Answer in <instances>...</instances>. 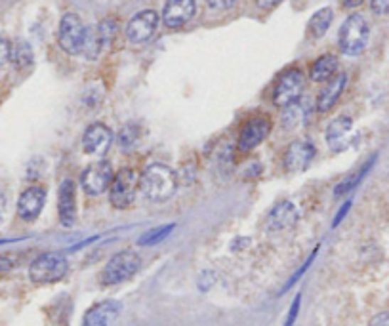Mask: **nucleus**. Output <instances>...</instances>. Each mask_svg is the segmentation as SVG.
Returning a JSON list of instances; mask_svg holds the SVG:
<instances>
[{"label": "nucleus", "instance_id": "nucleus-35", "mask_svg": "<svg viewBox=\"0 0 389 326\" xmlns=\"http://www.w3.org/2000/svg\"><path fill=\"white\" fill-rule=\"evenodd\" d=\"M365 0H341V6L343 8H357L361 6Z\"/></svg>", "mask_w": 389, "mask_h": 326}, {"label": "nucleus", "instance_id": "nucleus-18", "mask_svg": "<svg viewBox=\"0 0 389 326\" xmlns=\"http://www.w3.org/2000/svg\"><path fill=\"white\" fill-rule=\"evenodd\" d=\"M346 84H348V75L346 73H340L334 78H330L317 98V109L321 113H326V111H330L336 105V101L340 100Z\"/></svg>", "mask_w": 389, "mask_h": 326}, {"label": "nucleus", "instance_id": "nucleus-32", "mask_svg": "<svg viewBox=\"0 0 389 326\" xmlns=\"http://www.w3.org/2000/svg\"><path fill=\"white\" fill-rule=\"evenodd\" d=\"M368 326H389V311L378 313L376 317L371 320V325Z\"/></svg>", "mask_w": 389, "mask_h": 326}, {"label": "nucleus", "instance_id": "nucleus-20", "mask_svg": "<svg viewBox=\"0 0 389 326\" xmlns=\"http://www.w3.org/2000/svg\"><path fill=\"white\" fill-rule=\"evenodd\" d=\"M338 73V58L336 56H321L309 69V77L313 83H329L330 78L336 77Z\"/></svg>", "mask_w": 389, "mask_h": 326}, {"label": "nucleus", "instance_id": "nucleus-12", "mask_svg": "<svg viewBox=\"0 0 389 326\" xmlns=\"http://www.w3.org/2000/svg\"><path fill=\"white\" fill-rule=\"evenodd\" d=\"M46 204V191L33 185L19 195L18 201V214L23 221H35L41 216L42 208Z\"/></svg>", "mask_w": 389, "mask_h": 326}, {"label": "nucleus", "instance_id": "nucleus-3", "mask_svg": "<svg viewBox=\"0 0 389 326\" xmlns=\"http://www.w3.org/2000/svg\"><path fill=\"white\" fill-rule=\"evenodd\" d=\"M69 263L65 256L58 252H48V254L38 256L29 265V279L35 285H52L58 283L67 275Z\"/></svg>", "mask_w": 389, "mask_h": 326}, {"label": "nucleus", "instance_id": "nucleus-21", "mask_svg": "<svg viewBox=\"0 0 389 326\" xmlns=\"http://www.w3.org/2000/svg\"><path fill=\"white\" fill-rule=\"evenodd\" d=\"M332 19H334L332 8H321L319 12L313 14V18L307 23V35L311 38H323L324 33L329 31L330 23H332Z\"/></svg>", "mask_w": 389, "mask_h": 326}, {"label": "nucleus", "instance_id": "nucleus-34", "mask_svg": "<svg viewBox=\"0 0 389 326\" xmlns=\"http://www.w3.org/2000/svg\"><path fill=\"white\" fill-rule=\"evenodd\" d=\"M349 206H351V202H346V204L340 208V212H338V216H336V220H334V226H338V224H340L341 218H343V216H346V212L349 210Z\"/></svg>", "mask_w": 389, "mask_h": 326}, {"label": "nucleus", "instance_id": "nucleus-19", "mask_svg": "<svg viewBox=\"0 0 389 326\" xmlns=\"http://www.w3.org/2000/svg\"><path fill=\"white\" fill-rule=\"evenodd\" d=\"M298 221V210L290 201H282L275 204L271 210L267 224L273 231H282V229H290Z\"/></svg>", "mask_w": 389, "mask_h": 326}, {"label": "nucleus", "instance_id": "nucleus-14", "mask_svg": "<svg viewBox=\"0 0 389 326\" xmlns=\"http://www.w3.org/2000/svg\"><path fill=\"white\" fill-rule=\"evenodd\" d=\"M113 143V132L102 122L90 125L82 136V149L88 154H103Z\"/></svg>", "mask_w": 389, "mask_h": 326}, {"label": "nucleus", "instance_id": "nucleus-30", "mask_svg": "<svg viewBox=\"0 0 389 326\" xmlns=\"http://www.w3.org/2000/svg\"><path fill=\"white\" fill-rule=\"evenodd\" d=\"M206 2L214 10H229V8H233L237 4V0H206Z\"/></svg>", "mask_w": 389, "mask_h": 326}, {"label": "nucleus", "instance_id": "nucleus-17", "mask_svg": "<svg viewBox=\"0 0 389 326\" xmlns=\"http://www.w3.org/2000/svg\"><path fill=\"white\" fill-rule=\"evenodd\" d=\"M315 157V147L309 142H294L288 145L284 154V167L290 172H302L309 167Z\"/></svg>", "mask_w": 389, "mask_h": 326}, {"label": "nucleus", "instance_id": "nucleus-33", "mask_svg": "<svg viewBox=\"0 0 389 326\" xmlns=\"http://www.w3.org/2000/svg\"><path fill=\"white\" fill-rule=\"evenodd\" d=\"M282 0H256V4L262 10H271V8H275L277 4H281Z\"/></svg>", "mask_w": 389, "mask_h": 326}, {"label": "nucleus", "instance_id": "nucleus-10", "mask_svg": "<svg viewBox=\"0 0 389 326\" xmlns=\"http://www.w3.org/2000/svg\"><path fill=\"white\" fill-rule=\"evenodd\" d=\"M197 12L195 0H166L162 10V21L168 29H180L187 21H191Z\"/></svg>", "mask_w": 389, "mask_h": 326}, {"label": "nucleus", "instance_id": "nucleus-26", "mask_svg": "<svg viewBox=\"0 0 389 326\" xmlns=\"http://www.w3.org/2000/svg\"><path fill=\"white\" fill-rule=\"evenodd\" d=\"M10 53H12V44L6 36L0 35V67H4L10 61Z\"/></svg>", "mask_w": 389, "mask_h": 326}, {"label": "nucleus", "instance_id": "nucleus-2", "mask_svg": "<svg viewBox=\"0 0 389 326\" xmlns=\"http://www.w3.org/2000/svg\"><path fill=\"white\" fill-rule=\"evenodd\" d=\"M368 38H371V27L361 14L349 16L338 33V44L346 56H359L365 52Z\"/></svg>", "mask_w": 389, "mask_h": 326}, {"label": "nucleus", "instance_id": "nucleus-22", "mask_svg": "<svg viewBox=\"0 0 389 326\" xmlns=\"http://www.w3.org/2000/svg\"><path fill=\"white\" fill-rule=\"evenodd\" d=\"M33 60H35V56H33V48H31L29 42L18 41L14 44L12 53H10V61L18 69H27V67H31L33 65Z\"/></svg>", "mask_w": 389, "mask_h": 326}, {"label": "nucleus", "instance_id": "nucleus-9", "mask_svg": "<svg viewBox=\"0 0 389 326\" xmlns=\"http://www.w3.org/2000/svg\"><path fill=\"white\" fill-rule=\"evenodd\" d=\"M156 27H159V14L155 10H144L128 21L126 38L132 44H144L155 35Z\"/></svg>", "mask_w": 389, "mask_h": 326}, {"label": "nucleus", "instance_id": "nucleus-31", "mask_svg": "<svg viewBox=\"0 0 389 326\" xmlns=\"http://www.w3.org/2000/svg\"><path fill=\"white\" fill-rule=\"evenodd\" d=\"M136 128H132V125L126 126L124 130L120 132V142L124 143V145H128V143H134V140H136Z\"/></svg>", "mask_w": 389, "mask_h": 326}, {"label": "nucleus", "instance_id": "nucleus-15", "mask_svg": "<svg viewBox=\"0 0 389 326\" xmlns=\"http://www.w3.org/2000/svg\"><path fill=\"white\" fill-rule=\"evenodd\" d=\"M351 140H353V120L349 117H338L326 128V142L336 153L348 149L351 145Z\"/></svg>", "mask_w": 389, "mask_h": 326}, {"label": "nucleus", "instance_id": "nucleus-25", "mask_svg": "<svg viewBox=\"0 0 389 326\" xmlns=\"http://www.w3.org/2000/svg\"><path fill=\"white\" fill-rule=\"evenodd\" d=\"M117 31H119V23H117V19L113 18L103 19L102 23L97 25V33H100V36H102L103 42H105V46L113 41L114 35H117Z\"/></svg>", "mask_w": 389, "mask_h": 326}, {"label": "nucleus", "instance_id": "nucleus-23", "mask_svg": "<svg viewBox=\"0 0 389 326\" xmlns=\"http://www.w3.org/2000/svg\"><path fill=\"white\" fill-rule=\"evenodd\" d=\"M372 164H374V159L368 160V162H366L365 167L357 168V170H355V172L351 174V176H349V178H346V179H343V182H341V184L336 185L334 195H336V196H343V195H348L349 191H353L355 187H357V185H359L361 179L365 178V174L368 172V168H371Z\"/></svg>", "mask_w": 389, "mask_h": 326}, {"label": "nucleus", "instance_id": "nucleus-27", "mask_svg": "<svg viewBox=\"0 0 389 326\" xmlns=\"http://www.w3.org/2000/svg\"><path fill=\"white\" fill-rule=\"evenodd\" d=\"M299 302H302V294H298V296L294 298L292 305H290V311H288V317H287V322H284V326H294V322H296V317H298V311H299Z\"/></svg>", "mask_w": 389, "mask_h": 326}, {"label": "nucleus", "instance_id": "nucleus-5", "mask_svg": "<svg viewBox=\"0 0 389 326\" xmlns=\"http://www.w3.org/2000/svg\"><path fill=\"white\" fill-rule=\"evenodd\" d=\"M139 189V176L132 168H124L114 174L113 182L109 185V199L111 204L119 210H126L136 202V195Z\"/></svg>", "mask_w": 389, "mask_h": 326}, {"label": "nucleus", "instance_id": "nucleus-24", "mask_svg": "<svg viewBox=\"0 0 389 326\" xmlns=\"http://www.w3.org/2000/svg\"><path fill=\"white\" fill-rule=\"evenodd\" d=\"M174 224H168V226H159L155 227V229H149V231L144 233V235L139 237L138 244L139 246H155V244L162 243L170 233L174 231Z\"/></svg>", "mask_w": 389, "mask_h": 326}, {"label": "nucleus", "instance_id": "nucleus-7", "mask_svg": "<svg viewBox=\"0 0 389 326\" xmlns=\"http://www.w3.org/2000/svg\"><path fill=\"white\" fill-rule=\"evenodd\" d=\"M84 38H86V27L82 19L77 14H65L60 21V33H58V42L61 50L69 56L82 53Z\"/></svg>", "mask_w": 389, "mask_h": 326}, {"label": "nucleus", "instance_id": "nucleus-28", "mask_svg": "<svg viewBox=\"0 0 389 326\" xmlns=\"http://www.w3.org/2000/svg\"><path fill=\"white\" fill-rule=\"evenodd\" d=\"M372 12L376 16H388L389 14V0H371Z\"/></svg>", "mask_w": 389, "mask_h": 326}, {"label": "nucleus", "instance_id": "nucleus-8", "mask_svg": "<svg viewBox=\"0 0 389 326\" xmlns=\"http://www.w3.org/2000/svg\"><path fill=\"white\" fill-rule=\"evenodd\" d=\"M114 174L109 162H94L86 168L80 176V185L88 195H102L103 191L109 189V185L113 182Z\"/></svg>", "mask_w": 389, "mask_h": 326}, {"label": "nucleus", "instance_id": "nucleus-29", "mask_svg": "<svg viewBox=\"0 0 389 326\" xmlns=\"http://www.w3.org/2000/svg\"><path fill=\"white\" fill-rule=\"evenodd\" d=\"M317 252H319V246H317V248H315V250H313V254H311V256H309V260H307V261H306V265L302 267V269H299L298 273L294 275L292 279L288 280V285H287V286H284V290H288V288H290V286H292V285H294V283H296V280H298V279H299V277H302V275L306 273V271H307V267L311 265V261H313V258H315V256H317Z\"/></svg>", "mask_w": 389, "mask_h": 326}, {"label": "nucleus", "instance_id": "nucleus-6", "mask_svg": "<svg viewBox=\"0 0 389 326\" xmlns=\"http://www.w3.org/2000/svg\"><path fill=\"white\" fill-rule=\"evenodd\" d=\"M306 80H304V73L299 69H288L277 78L275 88H273V103L277 107L287 109L299 100V95L304 92Z\"/></svg>", "mask_w": 389, "mask_h": 326}, {"label": "nucleus", "instance_id": "nucleus-13", "mask_svg": "<svg viewBox=\"0 0 389 326\" xmlns=\"http://www.w3.org/2000/svg\"><path fill=\"white\" fill-rule=\"evenodd\" d=\"M58 212L61 226L71 227L77 220V185L73 179H63L58 191Z\"/></svg>", "mask_w": 389, "mask_h": 326}, {"label": "nucleus", "instance_id": "nucleus-36", "mask_svg": "<svg viewBox=\"0 0 389 326\" xmlns=\"http://www.w3.org/2000/svg\"><path fill=\"white\" fill-rule=\"evenodd\" d=\"M4 206H6V201H4V196L0 195V216L4 212Z\"/></svg>", "mask_w": 389, "mask_h": 326}, {"label": "nucleus", "instance_id": "nucleus-11", "mask_svg": "<svg viewBox=\"0 0 389 326\" xmlns=\"http://www.w3.org/2000/svg\"><path fill=\"white\" fill-rule=\"evenodd\" d=\"M271 132V120L267 117H252L243 125L239 137L240 151H250L264 142Z\"/></svg>", "mask_w": 389, "mask_h": 326}, {"label": "nucleus", "instance_id": "nucleus-4", "mask_svg": "<svg viewBox=\"0 0 389 326\" xmlns=\"http://www.w3.org/2000/svg\"><path fill=\"white\" fill-rule=\"evenodd\" d=\"M142 267V258L134 250H122L119 254H114L107 261V265L102 271V283L105 286H114L132 279Z\"/></svg>", "mask_w": 389, "mask_h": 326}, {"label": "nucleus", "instance_id": "nucleus-1", "mask_svg": "<svg viewBox=\"0 0 389 326\" xmlns=\"http://www.w3.org/2000/svg\"><path fill=\"white\" fill-rule=\"evenodd\" d=\"M178 189V176L166 164H149L139 174V191L145 199L164 202Z\"/></svg>", "mask_w": 389, "mask_h": 326}, {"label": "nucleus", "instance_id": "nucleus-16", "mask_svg": "<svg viewBox=\"0 0 389 326\" xmlns=\"http://www.w3.org/2000/svg\"><path fill=\"white\" fill-rule=\"evenodd\" d=\"M120 313V303L105 300L92 305L82 319V326H111Z\"/></svg>", "mask_w": 389, "mask_h": 326}]
</instances>
